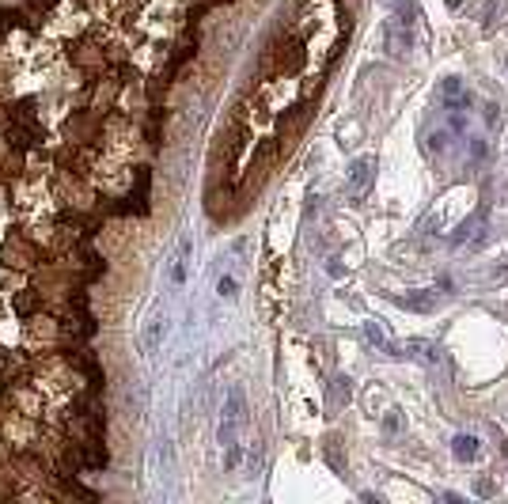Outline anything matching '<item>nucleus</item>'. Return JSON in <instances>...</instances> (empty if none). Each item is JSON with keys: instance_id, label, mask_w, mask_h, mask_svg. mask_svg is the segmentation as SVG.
I'll list each match as a JSON object with an SVG mask.
<instances>
[{"instance_id": "nucleus-13", "label": "nucleus", "mask_w": 508, "mask_h": 504, "mask_svg": "<svg viewBox=\"0 0 508 504\" xmlns=\"http://www.w3.org/2000/svg\"><path fill=\"white\" fill-rule=\"evenodd\" d=\"M474 489H478L482 497H493V482H489V478H478V485H474Z\"/></svg>"}, {"instance_id": "nucleus-10", "label": "nucleus", "mask_w": 508, "mask_h": 504, "mask_svg": "<svg viewBox=\"0 0 508 504\" xmlns=\"http://www.w3.org/2000/svg\"><path fill=\"white\" fill-rule=\"evenodd\" d=\"M406 349H414V353L421 356L425 364H437V360H440V345H432V341H421V338H414Z\"/></svg>"}, {"instance_id": "nucleus-11", "label": "nucleus", "mask_w": 508, "mask_h": 504, "mask_svg": "<svg viewBox=\"0 0 508 504\" xmlns=\"http://www.w3.org/2000/svg\"><path fill=\"white\" fill-rule=\"evenodd\" d=\"M398 433H402V410H387V417H383V440L387 444L398 440Z\"/></svg>"}, {"instance_id": "nucleus-15", "label": "nucleus", "mask_w": 508, "mask_h": 504, "mask_svg": "<svg viewBox=\"0 0 508 504\" xmlns=\"http://www.w3.org/2000/svg\"><path fill=\"white\" fill-rule=\"evenodd\" d=\"M501 455H505V459H508V440H501Z\"/></svg>"}, {"instance_id": "nucleus-9", "label": "nucleus", "mask_w": 508, "mask_h": 504, "mask_svg": "<svg viewBox=\"0 0 508 504\" xmlns=\"http://www.w3.org/2000/svg\"><path fill=\"white\" fill-rule=\"evenodd\" d=\"M349 398H353L349 376H334V383H330V406H349Z\"/></svg>"}, {"instance_id": "nucleus-3", "label": "nucleus", "mask_w": 508, "mask_h": 504, "mask_svg": "<svg viewBox=\"0 0 508 504\" xmlns=\"http://www.w3.org/2000/svg\"><path fill=\"white\" fill-rule=\"evenodd\" d=\"M398 307H410V311H432L437 307V288H417V292H406V296H394Z\"/></svg>"}, {"instance_id": "nucleus-7", "label": "nucleus", "mask_w": 508, "mask_h": 504, "mask_svg": "<svg viewBox=\"0 0 508 504\" xmlns=\"http://www.w3.org/2000/svg\"><path fill=\"white\" fill-rule=\"evenodd\" d=\"M451 455H455L459 462L478 459V440H474V436H466V433H459L455 440H451Z\"/></svg>"}, {"instance_id": "nucleus-14", "label": "nucleus", "mask_w": 508, "mask_h": 504, "mask_svg": "<svg viewBox=\"0 0 508 504\" xmlns=\"http://www.w3.org/2000/svg\"><path fill=\"white\" fill-rule=\"evenodd\" d=\"M486 125H497V107H493V103L486 107Z\"/></svg>"}, {"instance_id": "nucleus-16", "label": "nucleus", "mask_w": 508, "mask_h": 504, "mask_svg": "<svg viewBox=\"0 0 508 504\" xmlns=\"http://www.w3.org/2000/svg\"><path fill=\"white\" fill-rule=\"evenodd\" d=\"M505 64H508V61H505Z\"/></svg>"}, {"instance_id": "nucleus-6", "label": "nucleus", "mask_w": 508, "mask_h": 504, "mask_svg": "<svg viewBox=\"0 0 508 504\" xmlns=\"http://www.w3.org/2000/svg\"><path fill=\"white\" fill-rule=\"evenodd\" d=\"M322 459L330 462V470H334V474H345V459H342V440H338V436H326V440H322Z\"/></svg>"}, {"instance_id": "nucleus-12", "label": "nucleus", "mask_w": 508, "mask_h": 504, "mask_svg": "<svg viewBox=\"0 0 508 504\" xmlns=\"http://www.w3.org/2000/svg\"><path fill=\"white\" fill-rule=\"evenodd\" d=\"M216 288H220V296H236V277H220Z\"/></svg>"}, {"instance_id": "nucleus-1", "label": "nucleus", "mask_w": 508, "mask_h": 504, "mask_svg": "<svg viewBox=\"0 0 508 504\" xmlns=\"http://www.w3.org/2000/svg\"><path fill=\"white\" fill-rule=\"evenodd\" d=\"M372 178H376V156L353 159L349 175H345V193H349L353 201H360L368 193V186H372Z\"/></svg>"}, {"instance_id": "nucleus-8", "label": "nucleus", "mask_w": 508, "mask_h": 504, "mask_svg": "<svg viewBox=\"0 0 508 504\" xmlns=\"http://www.w3.org/2000/svg\"><path fill=\"white\" fill-rule=\"evenodd\" d=\"M190 247H193V243H190V235H186V239L179 243V254H175V266H171V281H175V284H182V281H186V262H190Z\"/></svg>"}, {"instance_id": "nucleus-2", "label": "nucleus", "mask_w": 508, "mask_h": 504, "mask_svg": "<svg viewBox=\"0 0 508 504\" xmlns=\"http://www.w3.org/2000/svg\"><path fill=\"white\" fill-rule=\"evenodd\" d=\"M410 23L414 19H387V27H383V38H387V53L391 57H402L410 50Z\"/></svg>"}, {"instance_id": "nucleus-5", "label": "nucleus", "mask_w": 508, "mask_h": 504, "mask_svg": "<svg viewBox=\"0 0 508 504\" xmlns=\"http://www.w3.org/2000/svg\"><path fill=\"white\" fill-rule=\"evenodd\" d=\"M444 103H448L451 110H466V107H471V95L463 92V84H459L455 76L444 80Z\"/></svg>"}, {"instance_id": "nucleus-4", "label": "nucleus", "mask_w": 508, "mask_h": 504, "mask_svg": "<svg viewBox=\"0 0 508 504\" xmlns=\"http://www.w3.org/2000/svg\"><path fill=\"white\" fill-rule=\"evenodd\" d=\"M159 341H164V315H159V311H152L148 315V322H144V338H141V349H144V353H156V349H159Z\"/></svg>"}]
</instances>
